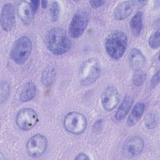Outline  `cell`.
<instances>
[{"label":"cell","instance_id":"4316f807","mask_svg":"<svg viewBox=\"0 0 160 160\" xmlns=\"http://www.w3.org/2000/svg\"><path fill=\"white\" fill-rule=\"evenodd\" d=\"M89 3L90 4L92 8L96 9V8H99L102 6L103 5H104V4L106 3V1H101V0L89 1Z\"/></svg>","mask_w":160,"mask_h":160},{"label":"cell","instance_id":"5bb4252c","mask_svg":"<svg viewBox=\"0 0 160 160\" xmlns=\"http://www.w3.org/2000/svg\"><path fill=\"white\" fill-rule=\"evenodd\" d=\"M18 15L24 25H29L34 17L31 9L29 2L27 1H19L17 7Z\"/></svg>","mask_w":160,"mask_h":160},{"label":"cell","instance_id":"ac0fdd59","mask_svg":"<svg viewBox=\"0 0 160 160\" xmlns=\"http://www.w3.org/2000/svg\"><path fill=\"white\" fill-rule=\"evenodd\" d=\"M129 27L133 36H138L141 34L143 28V14L141 11L137 12L131 18Z\"/></svg>","mask_w":160,"mask_h":160},{"label":"cell","instance_id":"7a4b0ae2","mask_svg":"<svg viewBox=\"0 0 160 160\" xmlns=\"http://www.w3.org/2000/svg\"><path fill=\"white\" fill-rule=\"evenodd\" d=\"M128 36L125 32L115 30L105 39L104 49L108 56L114 60L120 59L128 48Z\"/></svg>","mask_w":160,"mask_h":160},{"label":"cell","instance_id":"8fae6325","mask_svg":"<svg viewBox=\"0 0 160 160\" xmlns=\"http://www.w3.org/2000/svg\"><path fill=\"white\" fill-rule=\"evenodd\" d=\"M0 23L2 29L6 32L12 31L15 24L14 8L11 2L5 3L1 9Z\"/></svg>","mask_w":160,"mask_h":160},{"label":"cell","instance_id":"83f0119b","mask_svg":"<svg viewBox=\"0 0 160 160\" xmlns=\"http://www.w3.org/2000/svg\"><path fill=\"white\" fill-rule=\"evenodd\" d=\"M76 160H79V159H89L90 158L88 156V155L84 152H80L78 154L76 155V156L74 158Z\"/></svg>","mask_w":160,"mask_h":160},{"label":"cell","instance_id":"4fadbf2b","mask_svg":"<svg viewBox=\"0 0 160 160\" xmlns=\"http://www.w3.org/2000/svg\"><path fill=\"white\" fill-rule=\"evenodd\" d=\"M130 67L134 71L141 69L146 64V58L138 48H132L128 56Z\"/></svg>","mask_w":160,"mask_h":160},{"label":"cell","instance_id":"cb8c5ba5","mask_svg":"<svg viewBox=\"0 0 160 160\" xmlns=\"http://www.w3.org/2000/svg\"><path fill=\"white\" fill-rule=\"evenodd\" d=\"M59 10V3L57 1H52L50 5L49 12L51 19L53 21H56L58 19Z\"/></svg>","mask_w":160,"mask_h":160},{"label":"cell","instance_id":"30bf717a","mask_svg":"<svg viewBox=\"0 0 160 160\" xmlns=\"http://www.w3.org/2000/svg\"><path fill=\"white\" fill-rule=\"evenodd\" d=\"M119 101V93L114 86L106 88L101 95V102L103 109L106 111H112Z\"/></svg>","mask_w":160,"mask_h":160},{"label":"cell","instance_id":"d6986e66","mask_svg":"<svg viewBox=\"0 0 160 160\" xmlns=\"http://www.w3.org/2000/svg\"><path fill=\"white\" fill-rule=\"evenodd\" d=\"M56 75V69L53 66L46 68L41 75V82L45 86H50L54 82Z\"/></svg>","mask_w":160,"mask_h":160},{"label":"cell","instance_id":"7c38bea8","mask_svg":"<svg viewBox=\"0 0 160 160\" xmlns=\"http://www.w3.org/2000/svg\"><path fill=\"white\" fill-rule=\"evenodd\" d=\"M136 2L124 1L119 2L114 9V17L117 21H122L129 17L134 10Z\"/></svg>","mask_w":160,"mask_h":160},{"label":"cell","instance_id":"f1b7e54d","mask_svg":"<svg viewBox=\"0 0 160 160\" xmlns=\"http://www.w3.org/2000/svg\"><path fill=\"white\" fill-rule=\"evenodd\" d=\"M48 2L47 1H41V6L42 7V8L45 9L48 6Z\"/></svg>","mask_w":160,"mask_h":160},{"label":"cell","instance_id":"6da1fadb","mask_svg":"<svg viewBox=\"0 0 160 160\" xmlns=\"http://www.w3.org/2000/svg\"><path fill=\"white\" fill-rule=\"evenodd\" d=\"M45 43L48 49L55 56L66 53L71 48V42L67 32L62 28L54 27L46 33Z\"/></svg>","mask_w":160,"mask_h":160},{"label":"cell","instance_id":"3957f363","mask_svg":"<svg viewBox=\"0 0 160 160\" xmlns=\"http://www.w3.org/2000/svg\"><path fill=\"white\" fill-rule=\"evenodd\" d=\"M102 71L101 64L99 59L90 58L84 61L78 71V79L83 86H88L94 83L100 77Z\"/></svg>","mask_w":160,"mask_h":160},{"label":"cell","instance_id":"e0dca14e","mask_svg":"<svg viewBox=\"0 0 160 160\" xmlns=\"http://www.w3.org/2000/svg\"><path fill=\"white\" fill-rule=\"evenodd\" d=\"M37 91L36 85L32 81H29L25 83L19 94V101L26 102L31 101L36 96Z\"/></svg>","mask_w":160,"mask_h":160},{"label":"cell","instance_id":"52a82bcc","mask_svg":"<svg viewBox=\"0 0 160 160\" xmlns=\"http://www.w3.org/2000/svg\"><path fill=\"white\" fill-rule=\"evenodd\" d=\"M89 22V15L86 11L79 10L73 16L68 28L69 36L72 38L81 36Z\"/></svg>","mask_w":160,"mask_h":160},{"label":"cell","instance_id":"8992f818","mask_svg":"<svg viewBox=\"0 0 160 160\" xmlns=\"http://www.w3.org/2000/svg\"><path fill=\"white\" fill-rule=\"evenodd\" d=\"M38 121L39 117L37 112L30 108H24L19 110L15 119L16 126L22 131L31 130Z\"/></svg>","mask_w":160,"mask_h":160},{"label":"cell","instance_id":"277c9868","mask_svg":"<svg viewBox=\"0 0 160 160\" xmlns=\"http://www.w3.org/2000/svg\"><path fill=\"white\" fill-rule=\"evenodd\" d=\"M32 49L31 39L26 36H21L14 42L10 52V57L16 64H23L30 56Z\"/></svg>","mask_w":160,"mask_h":160},{"label":"cell","instance_id":"603a6c76","mask_svg":"<svg viewBox=\"0 0 160 160\" xmlns=\"http://www.w3.org/2000/svg\"><path fill=\"white\" fill-rule=\"evenodd\" d=\"M148 44L152 49H158L160 46V33L159 30L158 29L154 31L149 37L148 40Z\"/></svg>","mask_w":160,"mask_h":160},{"label":"cell","instance_id":"9a60e30c","mask_svg":"<svg viewBox=\"0 0 160 160\" xmlns=\"http://www.w3.org/2000/svg\"><path fill=\"white\" fill-rule=\"evenodd\" d=\"M133 102L134 98L131 96L127 95L124 98L114 115L116 121H121L124 119L130 111Z\"/></svg>","mask_w":160,"mask_h":160},{"label":"cell","instance_id":"ba28073f","mask_svg":"<svg viewBox=\"0 0 160 160\" xmlns=\"http://www.w3.org/2000/svg\"><path fill=\"white\" fill-rule=\"evenodd\" d=\"M48 139L42 134H36L27 141L26 149L28 154L32 158L41 156L48 148Z\"/></svg>","mask_w":160,"mask_h":160},{"label":"cell","instance_id":"d4e9b609","mask_svg":"<svg viewBox=\"0 0 160 160\" xmlns=\"http://www.w3.org/2000/svg\"><path fill=\"white\" fill-rule=\"evenodd\" d=\"M159 83V71H158L151 78L150 82V86L152 89L155 88Z\"/></svg>","mask_w":160,"mask_h":160},{"label":"cell","instance_id":"ffe728a7","mask_svg":"<svg viewBox=\"0 0 160 160\" xmlns=\"http://www.w3.org/2000/svg\"><path fill=\"white\" fill-rule=\"evenodd\" d=\"M158 123V115L156 112H149L144 118V124L147 129H154Z\"/></svg>","mask_w":160,"mask_h":160},{"label":"cell","instance_id":"7402d4cb","mask_svg":"<svg viewBox=\"0 0 160 160\" xmlns=\"http://www.w3.org/2000/svg\"><path fill=\"white\" fill-rule=\"evenodd\" d=\"M0 91H1V94H0L1 104H2L4 102H5L8 99L11 92V88L8 82L2 81L1 82Z\"/></svg>","mask_w":160,"mask_h":160},{"label":"cell","instance_id":"5b68a950","mask_svg":"<svg viewBox=\"0 0 160 160\" xmlns=\"http://www.w3.org/2000/svg\"><path fill=\"white\" fill-rule=\"evenodd\" d=\"M88 122L85 116L79 112L72 111L68 113L64 117L63 126L69 133L79 135L84 132Z\"/></svg>","mask_w":160,"mask_h":160},{"label":"cell","instance_id":"484cf974","mask_svg":"<svg viewBox=\"0 0 160 160\" xmlns=\"http://www.w3.org/2000/svg\"><path fill=\"white\" fill-rule=\"evenodd\" d=\"M30 4V7H31V9L32 13L33 16L35 15V14L36 13L38 9H39V7L40 6L41 4V1H31L29 2Z\"/></svg>","mask_w":160,"mask_h":160},{"label":"cell","instance_id":"44dd1931","mask_svg":"<svg viewBox=\"0 0 160 160\" xmlns=\"http://www.w3.org/2000/svg\"><path fill=\"white\" fill-rule=\"evenodd\" d=\"M146 79V73L140 70L135 71V72L132 77V82L134 86L137 87L141 86L145 82Z\"/></svg>","mask_w":160,"mask_h":160},{"label":"cell","instance_id":"2e32d148","mask_svg":"<svg viewBox=\"0 0 160 160\" xmlns=\"http://www.w3.org/2000/svg\"><path fill=\"white\" fill-rule=\"evenodd\" d=\"M145 109L143 102H138L132 108L127 119V124L129 127L135 126L141 119Z\"/></svg>","mask_w":160,"mask_h":160},{"label":"cell","instance_id":"9c48e42d","mask_svg":"<svg viewBox=\"0 0 160 160\" xmlns=\"http://www.w3.org/2000/svg\"><path fill=\"white\" fill-rule=\"evenodd\" d=\"M144 148V141L139 136H132L129 137L124 142L121 153L123 156L128 158H132L139 156Z\"/></svg>","mask_w":160,"mask_h":160}]
</instances>
